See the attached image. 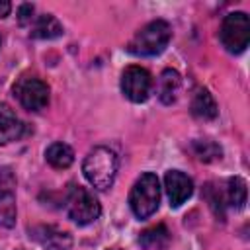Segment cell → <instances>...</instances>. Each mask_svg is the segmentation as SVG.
I'll list each match as a JSON object with an SVG mask.
<instances>
[{
	"instance_id": "obj_1",
	"label": "cell",
	"mask_w": 250,
	"mask_h": 250,
	"mask_svg": "<svg viewBox=\"0 0 250 250\" xmlns=\"http://www.w3.org/2000/svg\"><path fill=\"white\" fill-rule=\"evenodd\" d=\"M117 154L107 146H96L88 152V156L82 162V172L86 180L96 189H107L111 188L115 174H117Z\"/></svg>"
},
{
	"instance_id": "obj_2",
	"label": "cell",
	"mask_w": 250,
	"mask_h": 250,
	"mask_svg": "<svg viewBox=\"0 0 250 250\" xmlns=\"http://www.w3.org/2000/svg\"><path fill=\"white\" fill-rule=\"evenodd\" d=\"M170 37H172L170 23L164 20H154L135 33V37L127 45V51L139 57H152L166 49Z\"/></svg>"
},
{
	"instance_id": "obj_3",
	"label": "cell",
	"mask_w": 250,
	"mask_h": 250,
	"mask_svg": "<svg viewBox=\"0 0 250 250\" xmlns=\"http://www.w3.org/2000/svg\"><path fill=\"white\" fill-rule=\"evenodd\" d=\"M160 203V184L156 174L145 172L131 188L129 193V207L137 219H148L156 213Z\"/></svg>"
},
{
	"instance_id": "obj_4",
	"label": "cell",
	"mask_w": 250,
	"mask_h": 250,
	"mask_svg": "<svg viewBox=\"0 0 250 250\" xmlns=\"http://www.w3.org/2000/svg\"><path fill=\"white\" fill-rule=\"evenodd\" d=\"M64 207H66L68 217L78 225H90L102 215V205H100L98 197L82 186L70 188Z\"/></svg>"
},
{
	"instance_id": "obj_5",
	"label": "cell",
	"mask_w": 250,
	"mask_h": 250,
	"mask_svg": "<svg viewBox=\"0 0 250 250\" xmlns=\"http://www.w3.org/2000/svg\"><path fill=\"white\" fill-rule=\"evenodd\" d=\"M219 39L223 43V47L232 53L238 55L248 47L250 41V20L244 12H232L229 16H225L221 31H219Z\"/></svg>"
},
{
	"instance_id": "obj_6",
	"label": "cell",
	"mask_w": 250,
	"mask_h": 250,
	"mask_svg": "<svg viewBox=\"0 0 250 250\" xmlns=\"http://www.w3.org/2000/svg\"><path fill=\"white\" fill-rule=\"evenodd\" d=\"M14 96L29 111H41L49 104V86L33 76H21L14 84Z\"/></svg>"
},
{
	"instance_id": "obj_7",
	"label": "cell",
	"mask_w": 250,
	"mask_h": 250,
	"mask_svg": "<svg viewBox=\"0 0 250 250\" xmlns=\"http://www.w3.org/2000/svg\"><path fill=\"white\" fill-rule=\"evenodd\" d=\"M150 88H152V78L148 74V70H145L143 66H127L121 74V92L127 100L141 104L146 102L150 96Z\"/></svg>"
},
{
	"instance_id": "obj_8",
	"label": "cell",
	"mask_w": 250,
	"mask_h": 250,
	"mask_svg": "<svg viewBox=\"0 0 250 250\" xmlns=\"http://www.w3.org/2000/svg\"><path fill=\"white\" fill-rule=\"evenodd\" d=\"M16 225V176L10 168H0V227Z\"/></svg>"
},
{
	"instance_id": "obj_9",
	"label": "cell",
	"mask_w": 250,
	"mask_h": 250,
	"mask_svg": "<svg viewBox=\"0 0 250 250\" xmlns=\"http://www.w3.org/2000/svg\"><path fill=\"white\" fill-rule=\"evenodd\" d=\"M29 238L47 250H70L72 236L55 225H35L29 229Z\"/></svg>"
},
{
	"instance_id": "obj_10",
	"label": "cell",
	"mask_w": 250,
	"mask_h": 250,
	"mask_svg": "<svg viewBox=\"0 0 250 250\" xmlns=\"http://www.w3.org/2000/svg\"><path fill=\"white\" fill-rule=\"evenodd\" d=\"M164 186L172 207H180L193 193V182L180 170H168L164 176Z\"/></svg>"
},
{
	"instance_id": "obj_11",
	"label": "cell",
	"mask_w": 250,
	"mask_h": 250,
	"mask_svg": "<svg viewBox=\"0 0 250 250\" xmlns=\"http://www.w3.org/2000/svg\"><path fill=\"white\" fill-rule=\"evenodd\" d=\"M23 133L25 125L20 121V117L6 104H0V145L18 141Z\"/></svg>"
},
{
	"instance_id": "obj_12",
	"label": "cell",
	"mask_w": 250,
	"mask_h": 250,
	"mask_svg": "<svg viewBox=\"0 0 250 250\" xmlns=\"http://www.w3.org/2000/svg\"><path fill=\"white\" fill-rule=\"evenodd\" d=\"M180 86H182V76L178 70L174 68H166L160 78H158V98L162 104L170 105L176 102L178 98V92H180Z\"/></svg>"
},
{
	"instance_id": "obj_13",
	"label": "cell",
	"mask_w": 250,
	"mask_h": 250,
	"mask_svg": "<svg viewBox=\"0 0 250 250\" xmlns=\"http://www.w3.org/2000/svg\"><path fill=\"white\" fill-rule=\"evenodd\" d=\"M170 240H172V234L166 229V225H162V223L154 225L150 229H145L139 236L141 246L146 250H166L170 246Z\"/></svg>"
},
{
	"instance_id": "obj_14",
	"label": "cell",
	"mask_w": 250,
	"mask_h": 250,
	"mask_svg": "<svg viewBox=\"0 0 250 250\" xmlns=\"http://www.w3.org/2000/svg\"><path fill=\"white\" fill-rule=\"evenodd\" d=\"M191 113L197 117V119H203V121H209V119H215L219 109H217V104H215V98L209 94V90L201 88L195 92L193 100H191Z\"/></svg>"
},
{
	"instance_id": "obj_15",
	"label": "cell",
	"mask_w": 250,
	"mask_h": 250,
	"mask_svg": "<svg viewBox=\"0 0 250 250\" xmlns=\"http://www.w3.org/2000/svg\"><path fill=\"white\" fill-rule=\"evenodd\" d=\"M61 35H62V25L53 14L39 16L31 27V37L35 39H57Z\"/></svg>"
},
{
	"instance_id": "obj_16",
	"label": "cell",
	"mask_w": 250,
	"mask_h": 250,
	"mask_svg": "<svg viewBox=\"0 0 250 250\" xmlns=\"http://www.w3.org/2000/svg\"><path fill=\"white\" fill-rule=\"evenodd\" d=\"M45 158L53 168H68L74 162V150L66 143H53L45 150Z\"/></svg>"
},
{
	"instance_id": "obj_17",
	"label": "cell",
	"mask_w": 250,
	"mask_h": 250,
	"mask_svg": "<svg viewBox=\"0 0 250 250\" xmlns=\"http://www.w3.org/2000/svg\"><path fill=\"white\" fill-rule=\"evenodd\" d=\"M195 156L201 160V162H213V160H219L221 154H223V148L211 141V139H201V141H193L191 145Z\"/></svg>"
},
{
	"instance_id": "obj_18",
	"label": "cell",
	"mask_w": 250,
	"mask_h": 250,
	"mask_svg": "<svg viewBox=\"0 0 250 250\" xmlns=\"http://www.w3.org/2000/svg\"><path fill=\"white\" fill-rule=\"evenodd\" d=\"M227 199L236 209L244 207V203H246V182L242 178L234 176V178L229 180V184H227Z\"/></svg>"
},
{
	"instance_id": "obj_19",
	"label": "cell",
	"mask_w": 250,
	"mask_h": 250,
	"mask_svg": "<svg viewBox=\"0 0 250 250\" xmlns=\"http://www.w3.org/2000/svg\"><path fill=\"white\" fill-rule=\"evenodd\" d=\"M33 20V4H21L18 10V21L20 25H27Z\"/></svg>"
},
{
	"instance_id": "obj_20",
	"label": "cell",
	"mask_w": 250,
	"mask_h": 250,
	"mask_svg": "<svg viewBox=\"0 0 250 250\" xmlns=\"http://www.w3.org/2000/svg\"><path fill=\"white\" fill-rule=\"evenodd\" d=\"M12 10V4L8 0H0V18H6Z\"/></svg>"
},
{
	"instance_id": "obj_21",
	"label": "cell",
	"mask_w": 250,
	"mask_h": 250,
	"mask_svg": "<svg viewBox=\"0 0 250 250\" xmlns=\"http://www.w3.org/2000/svg\"><path fill=\"white\" fill-rule=\"evenodd\" d=\"M109 250H119V248H109Z\"/></svg>"
}]
</instances>
